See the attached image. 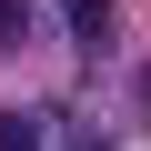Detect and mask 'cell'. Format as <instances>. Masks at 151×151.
<instances>
[{"label": "cell", "mask_w": 151, "mask_h": 151, "mask_svg": "<svg viewBox=\"0 0 151 151\" xmlns=\"http://www.w3.org/2000/svg\"><path fill=\"white\" fill-rule=\"evenodd\" d=\"M70 151H111V141H70Z\"/></svg>", "instance_id": "obj_4"}, {"label": "cell", "mask_w": 151, "mask_h": 151, "mask_svg": "<svg viewBox=\"0 0 151 151\" xmlns=\"http://www.w3.org/2000/svg\"><path fill=\"white\" fill-rule=\"evenodd\" d=\"M0 151H50V121L40 111H10V121H0Z\"/></svg>", "instance_id": "obj_2"}, {"label": "cell", "mask_w": 151, "mask_h": 151, "mask_svg": "<svg viewBox=\"0 0 151 151\" xmlns=\"http://www.w3.org/2000/svg\"><path fill=\"white\" fill-rule=\"evenodd\" d=\"M60 10H70V40H81V50H111V30H121L111 0H60Z\"/></svg>", "instance_id": "obj_1"}, {"label": "cell", "mask_w": 151, "mask_h": 151, "mask_svg": "<svg viewBox=\"0 0 151 151\" xmlns=\"http://www.w3.org/2000/svg\"><path fill=\"white\" fill-rule=\"evenodd\" d=\"M30 40V0H0V50H20Z\"/></svg>", "instance_id": "obj_3"}]
</instances>
